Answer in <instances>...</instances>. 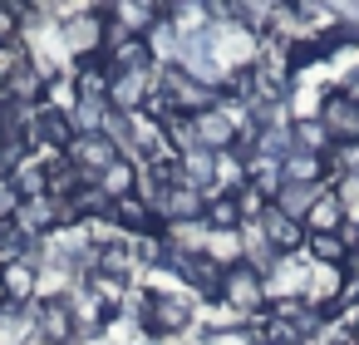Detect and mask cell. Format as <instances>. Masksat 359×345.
Returning <instances> with one entry per match:
<instances>
[{
  "mask_svg": "<svg viewBox=\"0 0 359 345\" xmlns=\"http://www.w3.org/2000/svg\"><path fill=\"white\" fill-rule=\"evenodd\" d=\"M197 320V306L182 291H148L138 301V330L148 340H182Z\"/></svg>",
  "mask_w": 359,
  "mask_h": 345,
  "instance_id": "obj_1",
  "label": "cell"
},
{
  "mask_svg": "<svg viewBox=\"0 0 359 345\" xmlns=\"http://www.w3.org/2000/svg\"><path fill=\"white\" fill-rule=\"evenodd\" d=\"M217 301H222L226 311H236V315H241L246 325H251V320H261V315L271 311V296H266V276H261V271H251V266H231V271H222Z\"/></svg>",
  "mask_w": 359,
  "mask_h": 345,
  "instance_id": "obj_2",
  "label": "cell"
},
{
  "mask_svg": "<svg viewBox=\"0 0 359 345\" xmlns=\"http://www.w3.org/2000/svg\"><path fill=\"white\" fill-rule=\"evenodd\" d=\"M60 40H65V55H74L79 65L84 60H99L109 50V20H104V11L99 6H84L74 20L60 25Z\"/></svg>",
  "mask_w": 359,
  "mask_h": 345,
  "instance_id": "obj_3",
  "label": "cell"
},
{
  "mask_svg": "<svg viewBox=\"0 0 359 345\" xmlns=\"http://www.w3.org/2000/svg\"><path fill=\"white\" fill-rule=\"evenodd\" d=\"M192 129H197V148H207V153H231L236 138H241V129H246V109H241V104H217V109L197 114Z\"/></svg>",
  "mask_w": 359,
  "mask_h": 345,
  "instance_id": "obj_4",
  "label": "cell"
},
{
  "mask_svg": "<svg viewBox=\"0 0 359 345\" xmlns=\"http://www.w3.org/2000/svg\"><path fill=\"white\" fill-rule=\"evenodd\" d=\"M158 89V65H138V70H118L109 74V104L114 114H143L148 99Z\"/></svg>",
  "mask_w": 359,
  "mask_h": 345,
  "instance_id": "obj_5",
  "label": "cell"
},
{
  "mask_svg": "<svg viewBox=\"0 0 359 345\" xmlns=\"http://www.w3.org/2000/svg\"><path fill=\"white\" fill-rule=\"evenodd\" d=\"M315 124L330 134V143H334V148H339V143H359V104H354L344 89H330V94L320 99Z\"/></svg>",
  "mask_w": 359,
  "mask_h": 345,
  "instance_id": "obj_6",
  "label": "cell"
},
{
  "mask_svg": "<svg viewBox=\"0 0 359 345\" xmlns=\"http://www.w3.org/2000/svg\"><path fill=\"white\" fill-rule=\"evenodd\" d=\"M65 158H69V168H74L84 183H94L109 163H118V148H114L109 134H74V143L65 148Z\"/></svg>",
  "mask_w": 359,
  "mask_h": 345,
  "instance_id": "obj_7",
  "label": "cell"
},
{
  "mask_svg": "<svg viewBox=\"0 0 359 345\" xmlns=\"http://www.w3.org/2000/svg\"><path fill=\"white\" fill-rule=\"evenodd\" d=\"M300 301L310 311H320V315H334V306L344 301V266H310Z\"/></svg>",
  "mask_w": 359,
  "mask_h": 345,
  "instance_id": "obj_8",
  "label": "cell"
},
{
  "mask_svg": "<svg viewBox=\"0 0 359 345\" xmlns=\"http://www.w3.org/2000/svg\"><path fill=\"white\" fill-rule=\"evenodd\" d=\"M30 340H45V345H74V311H69L65 296L35 306V330H30Z\"/></svg>",
  "mask_w": 359,
  "mask_h": 345,
  "instance_id": "obj_9",
  "label": "cell"
},
{
  "mask_svg": "<svg viewBox=\"0 0 359 345\" xmlns=\"http://www.w3.org/2000/svg\"><path fill=\"white\" fill-rule=\"evenodd\" d=\"M261 237L271 242L276 256H300V252H305V222H295V217H285V212H276V207L261 212Z\"/></svg>",
  "mask_w": 359,
  "mask_h": 345,
  "instance_id": "obj_10",
  "label": "cell"
},
{
  "mask_svg": "<svg viewBox=\"0 0 359 345\" xmlns=\"http://www.w3.org/2000/svg\"><path fill=\"white\" fill-rule=\"evenodd\" d=\"M109 222L123 232V237H153V227H158V212H153V202L148 197H118L114 207H109Z\"/></svg>",
  "mask_w": 359,
  "mask_h": 345,
  "instance_id": "obj_11",
  "label": "cell"
},
{
  "mask_svg": "<svg viewBox=\"0 0 359 345\" xmlns=\"http://www.w3.org/2000/svg\"><path fill=\"white\" fill-rule=\"evenodd\" d=\"M0 291H6V306H35L40 301V271H35V261L0 266Z\"/></svg>",
  "mask_w": 359,
  "mask_h": 345,
  "instance_id": "obj_12",
  "label": "cell"
},
{
  "mask_svg": "<svg viewBox=\"0 0 359 345\" xmlns=\"http://www.w3.org/2000/svg\"><path fill=\"white\" fill-rule=\"evenodd\" d=\"M344 202L334 197V188H320V197H315V207H310V217H305V237H334V232H344Z\"/></svg>",
  "mask_w": 359,
  "mask_h": 345,
  "instance_id": "obj_13",
  "label": "cell"
},
{
  "mask_svg": "<svg viewBox=\"0 0 359 345\" xmlns=\"http://www.w3.org/2000/svg\"><path fill=\"white\" fill-rule=\"evenodd\" d=\"M138 178H143V168H138L133 158H118V163H109V168L94 178V188H99L109 202H118V197H133V193H138Z\"/></svg>",
  "mask_w": 359,
  "mask_h": 345,
  "instance_id": "obj_14",
  "label": "cell"
},
{
  "mask_svg": "<svg viewBox=\"0 0 359 345\" xmlns=\"http://www.w3.org/2000/svg\"><path fill=\"white\" fill-rule=\"evenodd\" d=\"M177 178H182L187 188H197V193H212V183H217V153H207V148L182 153V158H177Z\"/></svg>",
  "mask_w": 359,
  "mask_h": 345,
  "instance_id": "obj_15",
  "label": "cell"
},
{
  "mask_svg": "<svg viewBox=\"0 0 359 345\" xmlns=\"http://www.w3.org/2000/svg\"><path fill=\"white\" fill-rule=\"evenodd\" d=\"M109 119H114V104H109V99H74V104H69L74 134H104Z\"/></svg>",
  "mask_w": 359,
  "mask_h": 345,
  "instance_id": "obj_16",
  "label": "cell"
},
{
  "mask_svg": "<svg viewBox=\"0 0 359 345\" xmlns=\"http://www.w3.org/2000/svg\"><path fill=\"white\" fill-rule=\"evenodd\" d=\"M202 256H207L212 266H222V271L241 266V227H236V232H207Z\"/></svg>",
  "mask_w": 359,
  "mask_h": 345,
  "instance_id": "obj_17",
  "label": "cell"
},
{
  "mask_svg": "<svg viewBox=\"0 0 359 345\" xmlns=\"http://www.w3.org/2000/svg\"><path fill=\"white\" fill-rule=\"evenodd\" d=\"M315 197H320V188H300V183H280V193H276V212H285V217H295V222H305L310 217V207H315Z\"/></svg>",
  "mask_w": 359,
  "mask_h": 345,
  "instance_id": "obj_18",
  "label": "cell"
},
{
  "mask_svg": "<svg viewBox=\"0 0 359 345\" xmlns=\"http://www.w3.org/2000/svg\"><path fill=\"white\" fill-rule=\"evenodd\" d=\"M305 261L310 266H344L349 261V247H344L339 232L334 237H305Z\"/></svg>",
  "mask_w": 359,
  "mask_h": 345,
  "instance_id": "obj_19",
  "label": "cell"
},
{
  "mask_svg": "<svg viewBox=\"0 0 359 345\" xmlns=\"http://www.w3.org/2000/svg\"><path fill=\"white\" fill-rule=\"evenodd\" d=\"M0 45H20V11H15V0H0Z\"/></svg>",
  "mask_w": 359,
  "mask_h": 345,
  "instance_id": "obj_20",
  "label": "cell"
},
{
  "mask_svg": "<svg viewBox=\"0 0 359 345\" xmlns=\"http://www.w3.org/2000/svg\"><path fill=\"white\" fill-rule=\"evenodd\" d=\"M20 202H25V197H20V188H15V183H11V173H6V178H0V227L15 222Z\"/></svg>",
  "mask_w": 359,
  "mask_h": 345,
  "instance_id": "obj_21",
  "label": "cell"
},
{
  "mask_svg": "<svg viewBox=\"0 0 359 345\" xmlns=\"http://www.w3.org/2000/svg\"><path fill=\"white\" fill-rule=\"evenodd\" d=\"M207 345H261V340H256L251 325H241V330H226V335H207Z\"/></svg>",
  "mask_w": 359,
  "mask_h": 345,
  "instance_id": "obj_22",
  "label": "cell"
},
{
  "mask_svg": "<svg viewBox=\"0 0 359 345\" xmlns=\"http://www.w3.org/2000/svg\"><path fill=\"white\" fill-rule=\"evenodd\" d=\"M344 247H349V256H359V222H344Z\"/></svg>",
  "mask_w": 359,
  "mask_h": 345,
  "instance_id": "obj_23",
  "label": "cell"
}]
</instances>
